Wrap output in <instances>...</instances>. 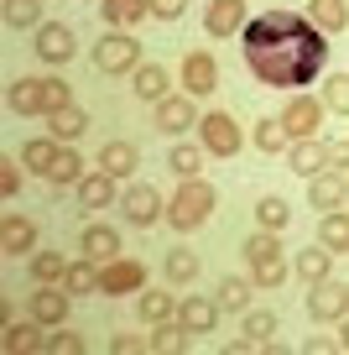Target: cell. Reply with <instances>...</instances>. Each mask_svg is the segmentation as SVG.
<instances>
[{
  "label": "cell",
  "mask_w": 349,
  "mask_h": 355,
  "mask_svg": "<svg viewBox=\"0 0 349 355\" xmlns=\"http://www.w3.org/2000/svg\"><path fill=\"white\" fill-rule=\"evenodd\" d=\"M245 63L271 89H303L328 63V32H318L297 11H266L245 26Z\"/></svg>",
  "instance_id": "1"
},
{
  "label": "cell",
  "mask_w": 349,
  "mask_h": 355,
  "mask_svg": "<svg viewBox=\"0 0 349 355\" xmlns=\"http://www.w3.org/2000/svg\"><path fill=\"white\" fill-rule=\"evenodd\" d=\"M6 105L16 115H57L63 105H73V89L63 78H16L6 89Z\"/></svg>",
  "instance_id": "2"
},
{
  "label": "cell",
  "mask_w": 349,
  "mask_h": 355,
  "mask_svg": "<svg viewBox=\"0 0 349 355\" xmlns=\"http://www.w3.org/2000/svg\"><path fill=\"white\" fill-rule=\"evenodd\" d=\"M240 251H245V261H251V282H256V288H282L287 272H292L282 241H276V230H256Z\"/></svg>",
  "instance_id": "3"
},
{
  "label": "cell",
  "mask_w": 349,
  "mask_h": 355,
  "mask_svg": "<svg viewBox=\"0 0 349 355\" xmlns=\"http://www.w3.org/2000/svg\"><path fill=\"white\" fill-rule=\"evenodd\" d=\"M214 204H219V193L208 189L204 178H183V189H177L172 204H167V225L188 235V230H198V225L214 214Z\"/></svg>",
  "instance_id": "4"
},
{
  "label": "cell",
  "mask_w": 349,
  "mask_h": 355,
  "mask_svg": "<svg viewBox=\"0 0 349 355\" xmlns=\"http://www.w3.org/2000/svg\"><path fill=\"white\" fill-rule=\"evenodd\" d=\"M94 68L99 73H136L141 68V42L131 32H105L94 42Z\"/></svg>",
  "instance_id": "5"
},
{
  "label": "cell",
  "mask_w": 349,
  "mask_h": 355,
  "mask_svg": "<svg viewBox=\"0 0 349 355\" xmlns=\"http://www.w3.org/2000/svg\"><path fill=\"white\" fill-rule=\"evenodd\" d=\"M198 141H204V152H214V157H235L245 146V136H240V125H235L229 110H208L204 121H198Z\"/></svg>",
  "instance_id": "6"
},
{
  "label": "cell",
  "mask_w": 349,
  "mask_h": 355,
  "mask_svg": "<svg viewBox=\"0 0 349 355\" xmlns=\"http://www.w3.org/2000/svg\"><path fill=\"white\" fill-rule=\"evenodd\" d=\"M307 313H313V324H339L349 313V282H334V277L313 282L307 288Z\"/></svg>",
  "instance_id": "7"
},
{
  "label": "cell",
  "mask_w": 349,
  "mask_h": 355,
  "mask_svg": "<svg viewBox=\"0 0 349 355\" xmlns=\"http://www.w3.org/2000/svg\"><path fill=\"white\" fill-rule=\"evenodd\" d=\"M120 209H125V220L131 225H156V220H167V204H162V193L152 189V183H131V189L120 193Z\"/></svg>",
  "instance_id": "8"
},
{
  "label": "cell",
  "mask_w": 349,
  "mask_h": 355,
  "mask_svg": "<svg viewBox=\"0 0 349 355\" xmlns=\"http://www.w3.org/2000/svg\"><path fill=\"white\" fill-rule=\"evenodd\" d=\"M219 89V63H214V53H188L183 58V94H193V100H208Z\"/></svg>",
  "instance_id": "9"
},
{
  "label": "cell",
  "mask_w": 349,
  "mask_h": 355,
  "mask_svg": "<svg viewBox=\"0 0 349 355\" xmlns=\"http://www.w3.org/2000/svg\"><path fill=\"white\" fill-rule=\"evenodd\" d=\"M68 298H73V293L57 288V282H37V293L26 298V309H32V319H37V324L57 329V324H68Z\"/></svg>",
  "instance_id": "10"
},
{
  "label": "cell",
  "mask_w": 349,
  "mask_h": 355,
  "mask_svg": "<svg viewBox=\"0 0 349 355\" xmlns=\"http://www.w3.org/2000/svg\"><path fill=\"white\" fill-rule=\"evenodd\" d=\"M141 288H146V266L141 261L115 256L109 266H99V293H105V298H115V293H141Z\"/></svg>",
  "instance_id": "11"
},
{
  "label": "cell",
  "mask_w": 349,
  "mask_h": 355,
  "mask_svg": "<svg viewBox=\"0 0 349 355\" xmlns=\"http://www.w3.org/2000/svg\"><path fill=\"white\" fill-rule=\"evenodd\" d=\"M73 53H78L73 26H63V21H42L37 26V58H42V63H68Z\"/></svg>",
  "instance_id": "12"
},
{
  "label": "cell",
  "mask_w": 349,
  "mask_h": 355,
  "mask_svg": "<svg viewBox=\"0 0 349 355\" xmlns=\"http://www.w3.org/2000/svg\"><path fill=\"white\" fill-rule=\"evenodd\" d=\"M323 110H328L323 100H307V94H297V100L282 110L287 136H292V141H303V136H318V125H323Z\"/></svg>",
  "instance_id": "13"
},
{
  "label": "cell",
  "mask_w": 349,
  "mask_h": 355,
  "mask_svg": "<svg viewBox=\"0 0 349 355\" xmlns=\"http://www.w3.org/2000/svg\"><path fill=\"white\" fill-rule=\"evenodd\" d=\"M204 115H198V105H193V94H167L162 105H156V131H167V136H183L188 125H198Z\"/></svg>",
  "instance_id": "14"
},
{
  "label": "cell",
  "mask_w": 349,
  "mask_h": 355,
  "mask_svg": "<svg viewBox=\"0 0 349 355\" xmlns=\"http://www.w3.org/2000/svg\"><path fill=\"white\" fill-rule=\"evenodd\" d=\"M251 16H245V0H208L204 11V32L208 37H229V32H245Z\"/></svg>",
  "instance_id": "15"
},
{
  "label": "cell",
  "mask_w": 349,
  "mask_h": 355,
  "mask_svg": "<svg viewBox=\"0 0 349 355\" xmlns=\"http://www.w3.org/2000/svg\"><path fill=\"white\" fill-rule=\"evenodd\" d=\"M287 162H292L297 178H318L328 173V141H318V136H303V141L287 146Z\"/></svg>",
  "instance_id": "16"
},
{
  "label": "cell",
  "mask_w": 349,
  "mask_h": 355,
  "mask_svg": "<svg viewBox=\"0 0 349 355\" xmlns=\"http://www.w3.org/2000/svg\"><path fill=\"white\" fill-rule=\"evenodd\" d=\"M219 303L214 298H198V293H188L183 298V309H177V324H183L188 334H214V324H219Z\"/></svg>",
  "instance_id": "17"
},
{
  "label": "cell",
  "mask_w": 349,
  "mask_h": 355,
  "mask_svg": "<svg viewBox=\"0 0 349 355\" xmlns=\"http://www.w3.org/2000/svg\"><path fill=\"white\" fill-rule=\"evenodd\" d=\"M78 251H84L89 261L109 266L115 256H120V230H109V225H89V230L78 235Z\"/></svg>",
  "instance_id": "18"
},
{
  "label": "cell",
  "mask_w": 349,
  "mask_h": 355,
  "mask_svg": "<svg viewBox=\"0 0 349 355\" xmlns=\"http://www.w3.org/2000/svg\"><path fill=\"white\" fill-rule=\"evenodd\" d=\"M32 245H37V225L26 214H6L0 220V251L6 256H26Z\"/></svg>",
  "instance_id": "19"
},
{
  "label": "cell",
  "mask_w": 349,
  "mask_h": 355,
  "mask_svg": "<svg viewBox=\"0 0 349 355\" xmlns=\"http://www.w3.org/2000/svg\"><path fill=\"white\" fill-rule=\"evenodd\" d=\"M307 204L313 209H344V178L328 167V173H318V178H307Z\"/></svg>",
  "instance_id": "20"
},
{
  "label": "cell",
  "mask_w": 349,
  "mask_h": 355,
  "mask_svg": "<svg viewBox=\"0 0 349 355\" xmlns=\"http://www.w3.org/2000/svg\"><path fill=\"white\" fill-rule=\"evenodd\" d=\"M292 272L313 288V282H323V277H334V251H328L323 241L318 245H307V251H297V261H292Z\"/></svg>",
  "instance_id": "21"
},
{
  "label": "cell",
  "mask_w": 349,
  "mask_h": 355,
  "mask_svg": "<svg viewBox=\"0 0 349 355\" xmlns=\"http://www.w3.org/2000/svg\"><path fill=\"white\" fill-rule=\"evenodd\" d=\"M78 204L84 209H109L115 204V173H84V183H78Z\"/></svg>",
  "instance_id": "22"
},
{
  "label": "cell",
  "mask_w": 349,
  "mask_h": 355,
  "mask_svg": "<svg viewBox=\"0 0 349 355\" xmlns=\"http://www.w3.org/2000/svg\"><path fill=\"white\" fill-rule=\"evenodd\" d=\"M47 324H37V319H26V324H16V319H6V355H26V350H42V340H47Z\"/></svg>",
  "instance_id": "23"
},
{
  "label": "cell",
  "mask_w": 349,
  "mask_h": 355,
  "mask_svg": "<svg viewBox=\"0 0 349 355\" xmlns=\"http://www.w3.org/2000/svg\"><path fill=\"white\" fill-rule=\"evenodd\" d=\"M307 21L318 26V32H344L349 26V0H307Z\"/></svg>",
  "instance_id": "24"
},
{
  "label": "cell",
  "mask_w": 349,
  "mask_h": 355,
  "mask_svg": "<svg viewBox=\"0 0 349 355\" xmlns=\"http://www.w3.org/2000/svg\"><path fill=\"white\" fill-rule=\"evenodd\" d=\"M99 167L115 173V178H131L136 167H141V152H136L131 141H105V146H99Z\"/></svg>",
  "instance_id": "25"
},
{
  "label": "cell",
  "mask_w": 349,
  "mask_h": 355,
  "mask_svg": "<svg viewBox=\"0 0 349 355\" xmlns=\"http://www.w3.org/2000/svg\"><path fill=\"white\" fill-rule=\"evenodd\" d=\"M167 84H172V78H167V68H162V63H146V68H136V84H131V89H136V100L162 105L167 94H172Z\"/></svg>",
  "instance_id": "26"
},
{
  "label": "cell",
  "mask_w": 349,
  "mask_h": 355,
  "mask_svg": "<svg viewBox=\"0 0 349 355\" xmlns=\"http://www.w3.org/2000/svg\"><path fill=\"white\" fill-rule=\"evenodd\" d=\"M318 241L334 256H349V209H328L323 225H318Z\"/></svg>",
  "instance_id": "27"
},
{
  "label": "cell",
  "mask_w": 349,
  "mask_h": 355,
  "mask_svg": "<svg viewBox=\"0 0 349 355\" xmlns=\"http://www.w3.org/2000/svg\"><path fill=\"white\" fill-rule=\"evenodd\" d=\"M276 334V313H251L245 309V340H235L229 350H261V345H271Z\"/></svg>",
  "instance_id": "28"
},
{
  "label": "cell",
  "mask_w": 349,
  "mask_h": 355,
  "mask_svg": "<svg viewBox=\"0 0 349 355\" xmlns=\"http://www.w3.org/2000/svg\"><path fill=\"white\" fill-rule=\"evenodd\" d=\"M84 131H89V115L78 105H63L57 115H47V136H57V141H78Z\"/></svg>",
  "instance_id": "29"
},
{
  "label": "cell",
  "mask_w": 349,
  "mask_h": 355,
  "mask_svg": "<svg viewBox=\"0 0 349 355\" xmlns=\"http://www.w3.org/2000/svg\"><path fill=\"white\" fill-rule=\"evenodd\" d=\"M57 157H63V152H57V136H37V141L21 146V167H32V173H42V178L53 173Z\"/></svg>",
  "instance_id": "30"
},
{
  "label": "cell",
  "mask_w": 349,
  "mask_h": 355,
  "mask_svg": "<svg viewBox=\"0 0 349 355\" xmlns=\"http://www.w3.org/2000/svg\"><path fill=\"white\" fill-rule=\"evenodd\" d=\"M251 288H256V282L224 277V282H219V288H214V303H219V309H224V313H245V309H251Z\"/></svg>",
  "instance_id": "31"
},
{
  "label": "cell",
  "mask_w": 349,
  "mask_h": 355,
  "mask_svg": "<svg viewBox=\"0 0 349 355\" xmlns=\"http://www.w3.org/2000/svg\"><path fill=\"white\" fill-rule=\"evenodd\" d=\"M251 141L261 146L266 157H271V152H287V146H292V136H287L282 115H276V121H271V115H266V121H256V136H251Z\"/></svg>",
  "instance_id": "32"
},
{
  "label": "cell",
  "mask_w": 349,
  "mask_h": 355,
  "mask_svg": "<svg viewBox=\"0 0 349 355\" xmlns=\"http://www.w3.org/2000/svg\"><path fill=\"white\" fill-rule=\"evenodd\" d=\"M99 6H105V21L109 26H136L141 16H152L146 0H99Z\"/></svg>",
  "instance_id": "33"
},
{
  "label": "cell",
  "mask_w": 349,
  "mask_h": 355,
  "mask_svg": "<svg viewBox=\"0 0 349 355\" xmlns=\"http://www.w3.org/2000/svg\"><path fill=\"white\" fill-rule=\"evenodd\" d=\"M68 293H99V261H68V277H63Z\"/></svg>",
  "instance_id": "34"
},
{
  "label": "cell",
  "mask_w": 349,
  "mask_h": 355,
  "mask_svg": "<svg viewBox=\"0 0 349 355\" xmlns=\"http://www.w3.org/2000/svg\"><path fill=\"white\" fill-rule=\"evenodd\" d=\"M146 345H152V350H162V355H177V350H188V329L183 324H152V334H146Z\"/></svg>",
  "instance_id": "35"
},
{
  "label": "cell",
  "mask_w": 349,
  "mask_h": 355,
  "mask_svg": "<svg viewBox=\"0 0 349 355\" xmlns=\"http://www.w3.org/2000/svg\"><path fill=\"white\" fill-rule=\"evenodd\" d=\"M167 167H172L177 178H198V173H204V146H193V141H188V146H172Z\"/></svg>",
  "instance_id": "36"
},
{
  "label": "cell",
  "mask_w": 349,
  "mask_h": 355,
  "mask_svg": "<svg viewBox=\"0 0 349 355\" xmlns=\"http://www.w3.org/2000/svg\"><path fill=\"white\" fill-rule=\"evenodd\" d=\"M256 220H261V230H287V220H292V209H287V199H276V193H266V199L256 204Z\"/></svg>",
  "instance_id": "37"
},
{
  "label": "cell",
  "mask_w": 349,
  "mask_h": 355,
  "mask_svg": "<svg viewBox=\"0 0 349 355\" xmlns=\"http://www.w3.org/2000/svg\"><path fill=\"white\" fill-rule=\"evenodd\" d=\"M32 277L37 282H63L68 277V261L57 251H32Z\"/></svg>",
  "instance_id": "38"
},
{
  "label": "cell",
  "mask_w": 349,
  "mask_h": 355,
  "mask_svg": "<svg viewBox=\"0 0 349 355\" xmlns=\"http://www.w3.org/2000/svg\"><path fill=\"white\" fill-rule=\"evenodd\" d=\"M172 313H177L172 293H152V288L141 293V319H146V324H167V319H172Z\"/></svg>",
  "instance_id": "39"
},
{
  "label": "cell",
  "mask_w": 349,
  "mask_h": 355,
  "mask_svg": "<svg viewBox=\"0 0 349 355\" xmlns=\"http://www.w3.org/2000/svg\"><path fill=\"white\" fill-rule=\"evenodd\" d=\"M6 26H42V0H6Z\"/></svg>",
  "instance_id": "40"
},
{
  "label": "cell",
  "mask_w": 349,
  "mask_h": 355,
  "mask_svg": "<svg viewBox=\"0 0 349 355\" xmlns=\"http://www.w3.org/2000/svg\"><path fill=\"white\" fill-rule=\"evenodd\" d=\"M47 183H73V189H78V183H84V157H78V152H68V146H63V157L53 162Z\"/></svg>",
  "instance_id": "41"
},
{
  "label": "cell",
  "mask_w": 349,
  "mask_h": 355,
  "mask_svg": "<svg viewBox=\"0 0 349 355\" xmlns=\"http://www.w3.org/2000/svg\"><path fill=\"white\" fill-rule=\"evenodd\" d=\"M42 350H47V355H84L89 345H84V334H73V329H63V324H57V334H47Z\"/></svg>",
  "instance_id": "42"
},
{
  "label": "cell",
  "mask_w": 349,
  "mask_h": 355,
  "mask_svg": "<svg viewBox=\"0 0 349 355\" xmlns=\"http://www.w3.org/2000/svg\"><path fill=\"white\" fill-rule=\"evenodd\" d=\"M198 277V256L193 251H167V282H193Z\"/></svg>",
  "instance_id": "43"
},
{
  "label": "cell",
  "mask_w": 349,
  "mask_h": 355,
  "mask_svg": "<svg viewBox=\"0 0 349 355\" xmlns=\"http://www.w3.org/2000/svg\"><path fill=\"white\" fill-rule=\"evenodd\" d=\"M323 105H328V110H339V115H349V73H334L323 84Z\"/></svg>",
  "instance_id": "44"
},
{
  "label": "cell",
  "mask_w": 349,
  "mask_h": 355,
  "mask_svg": "<svg viewBox=\"0 0 349 355\" xmlns=\"http://www.w3.org/2000/svg\"><path fill=\"white\" fill-rule=\"evenodd\" d=\"M0 193H6V199L21 193V167H16V157H0Z\"/></svg>",
  "instance_id": "45"
},
{
  "label": "cell",
  "mask_w": 349,
  "mask_h": 355,
  "mask_svg": "<svg viewBox=\"0 0 349 355\" xmlns=\"http://www.w3.org/2000/svg\"><path fill=\"white\" fill-rule=\"evenodd\" d=\"M146 6H152L156 21H177V16L188 11V0H146Z\"/></svg>",
  "instance_id": "46"
},
{
  "label": "cell",
  "mask_w": 349,
  "mask_h": 355,
  "mask_svg": "<svg viewBox=\"0 0 349 355\" xmlns=\"http://www.w3.org/2000/svg\"><path fill=\"white\" fill-rule=\"evenodd\" d=\"M109 350H115V355H136V350H152V345H146L141 334H115V340H109Z\"/></svg>",
  "instance_id": "47"
},
{
  "label": "cell",
  "mask_w": 349,
  "mask_h": 355,
  "mask_svg": "<svg viewBox=\"0 0 349 355\" xmlns=\"http://www.w3.org/2000/svg\"><path fill=\"white\" fill-rule=\"evenodd\" d=\"M328 167H334V173H344V167H349V136L328 141Z\"/></svg>",
  "instance_id": "48"
},
{
  "label": "cell",
  "mask_w": 349,
  "mask_h": 355,
  "mask_svg": "<svg viewBox=\"0 0 349 355\" xmlns=\"http://www.w3.org/2000/svg\"><path fill=\"white\" fill-rule=\"evenodd\" d=\"M339 350H349V319H339Z\"/></svg>",
  "instance_id": "49"
},
{
  "label": "cell",
  "mask_w": 349,
  "mask_h": 355,
  "mask_svg": "<svg viewBox=\"0 0 349 355\" xmlns=\"http://www.w3.org/2000/svg\"><path fill=\"white\" fill-rule=\"evenodd\" d=\"M344 209H349V183H344Z\"/></svg>",
  "instance_id": "50"
}]
</instances>
